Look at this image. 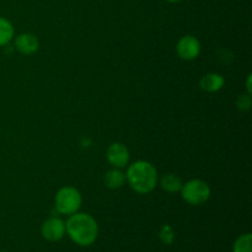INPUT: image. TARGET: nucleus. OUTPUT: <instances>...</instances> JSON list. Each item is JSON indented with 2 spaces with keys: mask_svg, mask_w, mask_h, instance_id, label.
<instances>
[{
  "mask_svg": "<svg viewBox=\"0 0 252 252\" xmlns=\"http://www.w3.org/2000/svg\"><path fill=\"white\" fill-rule=\"evenodd\" d=\"M159 239L164 245H171L174 244L175 241V233H174V229H172L171 225L169 224H165L160 228L159 231Z\"/></svg>",
  "mask_w": 252,
  "mask_h": 252,
  "instance_id": "nucleus-14",
  "label": "nucleus"
},
{
  "mask_svg": "<svg viewBox=\"0 0 252 252\" xmlns=\"http://www.w3.org/2000/svg\"><path fill=\"white\" fill-rule=\"evenodd\" d=\"M15 48L24 56H31L39 48V41L33 33H20L15 37Z\"/></svg>",
  "mask_w": 252,
  "mask_h": 252,
  "instance_id": "nucleus-8",
  "label": "nucleus"
},
{
  "mask_svg": "<svg viewBox=\"0 0 252 252\" xmlns=\"http://www.w3.org/2000/svg\"><path fill=\"white\" fill-rule=\"evenodd\" d=\"M201 42L191 34L181 37L176 44L177 56L184 61H193L201 54Z\"/></svg>",
  "mask_w": 252,
  "mask_h": 252,
  "instance_id": "nucleus-5",
  "label": "nucleus"
},
{
  "mask_svg": "<svg viewBox=\"0 0 252 252\" xmlns=\"http://www.w3.org/2000/svg\"><path fill=\"white\" fill-rule=\"evenodd\" d=\"M41 234L44 240L49 243L61 241L65 235V221L57 217H52L42 224Z\"/></svg>",
  "mask_w": 252,
  "mask_h": 252,
  "instance_id": "nucleus-7",
  "label": "nucleus"
},
{
  "mask_svg": "<svg viewBox=\"0 0 252 252\" xmlns=\"http://www.w3.org/2000/svg\"><path fill=\"white\" fill-rule=\"evenodd\" d=\"M0 252H9V251H0Z\"/></svg>",
  "mask_w": 252,
  "mask_h": 252,
  "instance_id": "nucleus-18",
  "label": "nucleus"
},
{
  "mask_svg": "<svg viewBox=\"0 0 252 252\" xmlns=\"http://www.w3.org/2000/svg\"><path fill=\"white\" fill-rule=\"evenodd\" d=\"M166 1H169V2H179V1H181V0H166Z\"/></svg>",
  "mask_w": 252,
  "mask_h": 252,
  "instance_id": "nucleus-17",
  "label": "nucleus"
},
{
  "mask_svg": "<svg viewBox=\"0 0 252 252\" xmlns=\"http://www.w3.org/2000/svg\"><path fill=\"white\" fill-rule=\"evenodd\" d=\"M251 79H252V75H251V74H249V75H248V81H246V90H248V94H249V95H251V94H252Z\"/></svg>",
  "mask_w": 252,
  "mask_h": 252,
  "instance_id": "nucleus-16",
  "label": "nucleus"
},
{
  "mask_svg": "<svg viewBox=\"0 0 252 252\" xmlns=\"http://www.w3.org/2000/svg\"><path fill=\"white\" fill-rule=\"evenodd\" d=\"M182 185H184V182H182L181 177L175 174H166L160 180V187L169 193L180 192L182 189Z\"/></svg>",
  "mask_w": 252,
  "mask_h": 252,
  "instance_id": "nucleus-11",
  "label": "nucleus"
},
{
  "mask_svg": "<svg viewBox=\"0 0 252 252\" xmlns=\"http://www.w3.org/2000/svg\"><path fill=\"white\" fill-rule=\"evenodd\" d=\"M15 37V30L11 22L0 16V47H4L11 42Z\"/></svg>",
  "mask_w": 252,
  "mask_h": 252,
  "instance_id": "nucleus-12",
  "label": "nucleus"
},
{
  "mask_svg": "<svg viewBox=\"0 0 252 252\" xmlns=\"http://www.w3.org/2000/svg\"><path fill=\"white\" fill-rule=\"evenodd\" d=\"M181 196L186 203L191 206H202L211 198V187L206 181L199 179H193L182 185Z\"/></svg>",
  "mask_w": 252,
  "mask_h": 252,
  "instance_id": "nucleus-4",
  "label": "nucleus"
},
{
  "mask_svg": "<svg viewBox=\"0 0 252 252\" xmlns=\"http://www.w3.org/2000/svg\"><path fill=\"white\" fill-rule=\"evenodd\" d=\"M236 106L240 111H249L251 108V95H240L236 100Z\"/></svg>",
  "mask_w": 252,
  "mask_h": 252,
  "instance_id": "nucleus-15",
  "label": "nucleus"
},
{
  "mask_svg": "<svg viewBox=\"0 0 252 252\" xmlns=\"http://www.w3.org/2000/svg\"><path fill=\"white\" fill-rule=\"evenodd\" d=\"M83 203V197L79 189L73 186H64L57 192L54 197L56 211L63 216H71L80 209Z\"/></svg>",
  "mask_w": 252,
  "mask_h": 252,
  "instance_id": "nucleus-3",
  "label": "nucleus"
},
{
  "mask_svg": "<svg viewBox=\"0 0 252 252\" xmlns=\"http://www.w3.org/2000/svg\"><path fill=\"white\" fill-rule=\"evenodd\" d=\"M65 234L78 246H91L98 236V224L88 213H76L69 216L65 221Z\"/></svg>",
  "mask_w": 252,
  "mask_h": 252,
  "instance_id": "nucleus-1",
  "label": "nucleus"
},
{
  "mask_svg": "<svg viewBox=\"0 0 252 252\" xmlns=\"http://www.w3.org/2000/svg\"><path fill=\"white\" fill-rule=\"evenodd\" d=\"M126 179L130 189L139 194H147L154 191L159 176L154 165L145 160H138L128 166Z\"/></svg>",
  "mask_w": 252,
  "mask_h": 252,
  "instance_id": "nucleus-2",
  "label": "nucleus"
},
{
  "mask_svg": "<svg viewBox=\"0 0 252 252\" xmlns=\"http://www.w3.org/2000/svg\"><path fill=\"white\" fill-rule=\"evenodd\" d=\"M225 84V79L223 75L218 73H208L201 79L199 81V86L202 90L207 91V93H217L220 90Z\"/></svg>",
  "mask_w": 252,
  "mask_h": 252,
  "instance_id": "nucleus-9",
  "label": "nucleus"
},
{
  "mask_svg": "<svg viewBox=\"0 0 252 252\" xmlns=\"http://www.w3.org/2000/svg\"><path fill=\"white\" fill-rule=\"evenodd\" d=\"M106 159L111 166L116 169H123L129 164V150L123 143H112L106 150Z\"/></svg>",
  "mask_w": 252,
  "mask_h": 252,
  "instance_id": "nucleus-6",
  "label": "nucleus"
},
{
  "mask_svg": "<svg viewBox=\"0 0 252 252\" xmlns=\"http://www.w3.org/2000/svg\"><path fill=\"white\" fill-rule=\"evenodd\" d=\"M126 181H127V179H126L125 172L121 171V169H116V167L106 172L105 177H103L105 186L111 189H121Z\"/></svg>",
  "mask_w": 252,
  "mask_h": 252,
  "instance_id": "nucleus-10",
  "label": "nucleus"
},
{
  "mask_svg": "<svg viewBox=\"0 0 252 252\" xmlns=\"http://www.w3.org/2000/svg\"><path fill=\"white\" fill-rule=\"evenodd\" d=\"M233 252H252V235L250 233L243 234L235 240Z\"/></svg>",
  "mask_w": 252,
  "mask_h": 252,
  "instance_id": "nucleus-13",
  "label": "nucleus"
}]
</instances>
